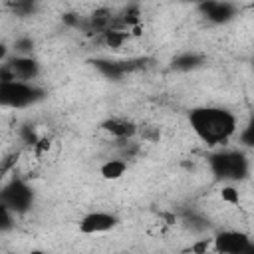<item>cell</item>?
Wrapping results in <instances>:
<instances>
[{
  "instance_id": "1",
  "label": "cell",
  "mask_w": 254,
  "mask_h": 254,
  "mask_svg": "<svg viewBox=\"0 0 254 254\" xmlns=\"http://www.w3.org/2000/svg\"><path fill=\"white\" fill-rule=\"evenodd\" d=\"M189 123L194 135L210 147L224 145L238 135V119L224 107H196L189 113Z\"/></svg>"
},
{
  "instance_id": "2",
  "label": "cell",
  "mask_w": 254,
  "mask_h": 254,
  "mask_svg": "<svg viewBox=\"0 0 254 254\" xmlns=\"http://www.w3.org/2000/svg\"><path fill=\"white\" fill-rule=\"evenodd\" d=\"M208 169L214 179L230 185L246 179L250 163L248 157L238 149H220L208 157Z\"/></svg>"
},
{
  "instance_id": "3",
  "label": "cell",
  "mask_w": 254,
  "mask_h": 254,
  "mask_svg": "<svg viewBox=\"0 0 254 254\" xmlns=\"http://www.w3.org/2000/svg\"><path fill=\"white\" fill-rule=\"evenodd\" d=\"M44 97V91L28 81H10V83H0V101L4 107L12 109H22L38 99Z\"/></svg>"
},
{
  "instance_id": "4",
  "label": "cell",
  "mask_w": 254,
  "mask_h": 254,
  "mask_svg": "<svg viewBox=\"0 0 254 254\" xmlns=\"http://www.w3.org/2000/svg\"><path fill=\"white\" fill-rule=\"evenodd\" d=\"M32 200H34V192L28 187V183L22 179H12L2 189V204L8 206L14 214L26 212L32 206Z\"/></svg>"
},
{
  "instance_id": "5",
  "label": "cell",
  "mask_w": 254,
  "mask_h": 254,
  "mask_svg": "<svg viewBox=\"0 0 254 254\" xmlns=\"http://www.w3.org/2000/svg\"><path fill=\"white\" fill-rule=\"evenodd\" d=\"M214 238V254H242L252 246V240L242 230H222Z\"/></svg>"
},
{
  "instance_id": "6",
  "label": "cell",
  "mask_w": 254,
  "mask_h": 254,
  "mask_svg": "<svg viewBox=\"0 0 254 254\" xmlns=\"http://www.w3.org/2000/svg\"><path fill=\"white\" fill-rule=\"evenodd\" d=\"M117 216L113 212H105V210H93L87 212L85 216H81L79 220V232L81 234H103L109 232L117 226Z\"/></svg>"
},
{
  "instance_id": "7",
  "label": "cell",
  "mask_w": 254,
  "mask_h": 254,
  "mask_svg": "<svg viewBox=\"0 0 254 254\" xmlns=\"http://www.w3.org/2000/svg\"><path fill=\"white\" fill-rule=\"evenodd\" d=\"M2 65H6L16 81H28L32 83L40 75V64L32 56H10Z\"/></svg>"
},
{
  "instance_id": "8",
  "label": "cell",
  "mask_w": 254,
  "mask_h": 254,
  "mask_svg": "<svg viewBox=\"0 0 254 254\" xmlns=\"http://www.w3.org/2000/svg\"><path fill=\"white\" fill-rule=\"evenodd\" d=\"M198 12L210 24H226L234 18L236 6L228 4V2H202V4H198Z\"/></svg>"
},
{
  "instance_id": "9",
  "label": "cell",
  "mask_w": 254,
  "mask_h": 254,
  "mask_svg": "<svg viewBox=\"0 0 254 254\" xmlns=\"http://www.w3.org/2000/svg\"><path fill=\"white\" fill-rule=\"evenodd\" d=\"M101 129L105 133H109L113 139L117 141H127V139H133L137 133H139V125L131 119H125V117H109L101 123Z\"/></svg>"
},
{
  "instance_id": "10",
  "label": "cell",
  "mask_w": 254,
  "mask_h": 254,
  "mask_svg": "<svg viewBox=\"0 0 254 254\" xmlns=\"http://www.w3.org/2000/svg\"><path fill=\"white\" fill-rule=\"evenodd\" d=\"M95 64V67L105 75V77H109V79H119V77H123L129 69H133V65L131 64H127V62H111V60H95L93 62Z\"/></svg>"
},
{
  "instance_id": "11",
  "label": "cell",
  "mask_w": 254,
  "mask_h": 254,
  "mask_svg": "<svg viewBox=\"0 0 254 254\" xmlns=\"http://www.w3.org/2000/svg\"><path fill=\"white\" fill-rule=\"evenodd\" d=\"M171 65L179 71H190V69H196V67L202 65V56L196 54V52H183V54L173 58Z\"/></svg>"
},
{
  "instance_id": "12",
  "label": "cell",
  "mask_w": 254,
  "mask_h": 254,
  "mask_svg": "<svg viewBox=\"0 0 254 254\" xmlns=\"http://www.w3.org/2000/svg\"><path fill=\"white\" fill-rule=\"evenodd\" d=\"M127 171V163L123 159H107L101 167H99V175L107 181H117L125 175Z\"/></svg>"
},
{
  "instance_id": "13",
  "label": "cell",
  "mask_w": 254,
  "mask_h": 254,
  "mask_svg": "<svg viewBox=\"0 0 254 254\" xmlns=\"http://www.w3.org/2000/svg\"><path fill=\"white\" fill-rule=\"evenodd\" d=\"M129 38H131V36H129V32H125V30H105V32L101 34V42H103L107 48H113V50L121 48Z\"/></svg>"
},
{
  "instance_id": "14",
  "label": "cell",
  "mask_w": 254,
  "mask_h": 254,
  "mask_svg": "<svg viewBox=\"0 0 254 254\" xmlns=\"http://www.w3.org/2000/svg\"><path fill=\"white\" fill-rule=\"evenodd\" d=\"M238 143L248 149H254V117H250L248 123L238 131Z\"/></svg>"
},
{
  "instance_id": "15",
  "label": "cell",
  "mask_w": 254,
  "mask_h": 254,
  "mask_svg": "<svg viewBox=\"0 0 254 254\" xmlns=\"http://www.w3.org/2000/svg\"><path fill=\"white\" fill-rule=\"evenodd\" d=\"M14 54L16 56H30L34 50V40L30 36H20L14 40Z\"/></svg>"
},
{
  "instance_id": "16",
  "label": "cell",
  "mask_w": 254,
  "mask_h": 254,
  "mask_svg": "<svg viewBox=\"0 0 254 254\" xmlns=\"http://www.w3.org/2000/svg\"><path fill=\"white\" fill-rule=\"evenodd\" d=\"M220 198H222V202H226V204H238V200H240L238 189H234L232 185H224V187L220 189Z\"/></svg>"
},
{
  "instance_id": "17",
  "label": "cell",
  "mask_w": 254,
  "mask_h": 254,
  "mask_svg": "<svg viewBox=\"0 0 254 254\" xmlns=\"http://www.w3.org/2000/svg\"><path fill=\"white\" fill-rule=\"evenodd\" d=\"M0 216H2V220H0V228H2V232L6 234V232L14 226V222H12V220H14V216H16V214H14L8 206L0 204Z\"/></svg>"
},
{
  "instance_id": "18",
  "label": "cell",
  "mask_w": 254,
  "mask_h": 254,
  "mask_svg": "<svg viewBox=\"0 0 254 254\" xmlns=\"http://www.w3.org/2000/svg\"><path fill=\"white\" fill-rule=\"evenodd\" d=\"M12 8H14V12H16L18 16H32V14L36 12V4L30 2V0H26V2H16V4H12Z\"/></svg>"
},
{
  "instance_id": "19",
  "label": "cell",
  "mask_w": 254,
  "mask_h": 254,
  "mask_svg": "<svg viewBox=\"0 0 254 254\" xmlns=\"http://www.w3.org/2000/svg\"><path fill=\"white\" fill-rule=\"evenodd\" d=\"M28 254H48V252H44V250H38V248H34V250H30Z\"/></svg>"
},
{
  "instance_id": "20",
  "label": "cell",
  "mask_w": 254,
  "mask_h": 254,
  "mask_svg": "<svg viewBox=\"0 0 254 254\" xmlns=\"http://www.w3.org/2000/svg\"><path fill=\"white\" fill-rule=\"evenodd\" d=\"M242 254H254V242H252V246H250V248H248V250H244V252H242Z\"/></svg>"
},
{
  "instance_id": "21",
  "label": "cell",
  "mask_w": 254,
  "mask_h": 254,
  "mask_svg": "<svg viewBox=\"0 0 254 254\" xmlns=\"http://www.w3.org/2000/svg\"><path fill=\"white\" fill-rule=\"evenodd\" d=\"M119 254H129V252H119Z\"/></svg>"
}]
</instances>
